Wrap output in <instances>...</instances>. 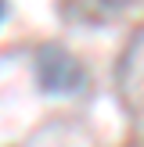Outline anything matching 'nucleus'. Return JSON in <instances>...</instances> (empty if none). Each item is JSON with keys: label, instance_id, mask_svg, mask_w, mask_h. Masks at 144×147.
<instances>
[{"label": "nucleus", "instance_id": "nucleus-2", "mask_svg": "<svg viewBox=\"0 0 144 147\" xmlns=\"http://www.w3.org/2000/svg\"><path fill=\"white\" fill-rule=\"evenodd\" d=\"M0 18H4V0H0Z\"/></svg>", "mask_w": 144, "mask_h": 147}, {"label": "nucleus", "instance_id": "nucleus-1", "mask_svg": "<svg viewBox=\"0 0 144 147\" xmlns=\"http://www.w3.org/2000/svg\"><path fill=\"white\" fill-rule=\"evenodd\" d=\"M36 83H40L43 93H76V90H83L86 72L65 47L43 43L36 50Z\"/></svg>", "mask_w": 144, "mask_h": 147}]
</instances>
